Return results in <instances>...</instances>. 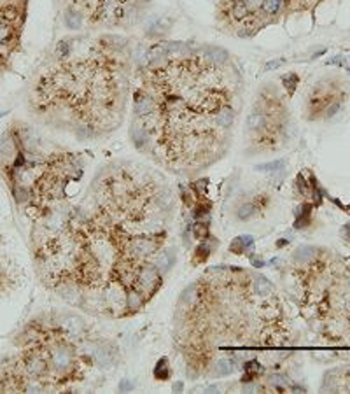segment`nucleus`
<instances>
[{
	"mask_svg": "<svg viewBox=\"0 0 350 394\" xmlns=\"http://www.w3.org/2000/svg\"><path fill=\"white\" fill-rule=\"evenodd\" d=\"M235 117H237V111L233 105L224 104L217 109V113H214L210 121L212 125L219 130V132H230L235 125Z\"/></svg>",
	"mask_w": 350,
	"mask_h": 394,
	"instance_id": "obj_1",
	"label": "nucleus"
},
{
	"mask_svg": "<svg viewBox=\"0 0 350 394\" xmlns=\"http://www.w3.org/2000/svg\"><path fill=\"white\" fill-rule=\"evenodd\" d=\"M270 119L271 117L268 116V114L261 113V111H252V113L247 116V121H245L247 130H249L250 133H254V135H258V133H261L266 126L270 125Z\"/></svg>",
	"mask_w": 350,
	"mask_h": 394,
	"instance_id": "obj_2",
	"label": "nucleus"
},
{
	"mask_svg": "<svg viewBox=\"0 0 350 394\" xmlns=\"http://www.w3.org/2000/svg\"><path fill=\"white\" fill-rule=\"evenodd\" d=\"M63 23L67 28L79 30V28H82V25H84V14H82V11H81L77 5L70 4L69 7L65 9Z\"/></svg>",
	"mask_w": 350,
	"mask_h": 394,
	"instance_id": "obj_3",
	"label": "nucleus"
},
{
	"mask_svg": "<svg viewBox=\"0 0 350 394\" xmlns=\"http://www.w3.org/2000/svg\"><path fill=\"white\" fill-rule=\"evenodd\" d=\"M21 18V9L18 4H12V2H4L0 5V20L5 21V23L12 25L18 23Z\"/></svg>",
	"mask_w": 350,
	"mask_h": 394,
	"instance_id": "obj_4",
	"label": "nucleus"
},
{
	"mask_svg": "<svg viewBox=\"0 0 350 394\" xmlns=\"http://www.w3.org/2000/svg\"><path fill=\"white\" fill-rule=\"evenodd\" d=\"M273 284H271L268 279L261 277V275H256L252 281V293L258 294L261 298H271L273 296Z\"/></svg>",
	"mask_w": 350,
	"mask_h": 394,
	"instance_id": "obj_5",
	"label": "nucleus"
},
{
	"mask_svg": "<svg viewBox=\"0 0 350 394\" xmlns=\"http://www.w3.org/2000/svg\"><path fill=\"white\" fill-rule=\"evenodd\" d=\"M145 302H147L145 296L140 291L135 289V287L126 291V309H128V312H137V310H140L142 307L145 305Z\"/></svg>",
	"mask_w": 350,
	"mask_h": 394,
	"instance_id": "obj_6",
	"label": "nucleus"
},
{
	"mask_svg": "<svg viewBox=\"0 0 350 394\" xmlns=\"http://www.w3.org/2000/svg\"><path fill=\"white\" fill-rule=\"evenodd\" d=\"M230 14L233 16V20L243 21V20H249L250 14H254V12L250 11L249 5H247L243 0H240V2H235V4H231Z\"/></svg>",
	"mask_w": 350,
	"mask_h": 394,
	"instance_id": "obj_7",
	"label": "nucleus"
},
{
	"mask_svg": "<svg viewBox=\"0 0 350 394\" xmlns=\"http://www.w3.org/2000/svg\"><path fill=\"white\" fill-rule=\"evenodd\" d=\"M315 253L317 251L314 249V247H299L298 251H296V256H294V259L299 263V265H308V263H312L315 259Z\"/></svg>",
	"mask_w": 350,
	"mask_h": 394,
	"instance_id": "obj_8",
	"label": "nucleus"
},
{
	"mask_svg": "<svg viewBox=\"0 0 350 394\" xmlns=\"http://www.w3.org/2000/svg\"><path fill=\"white\" fill-rule=\"evenodd\" d=\"M233 363H235L233 359H219V361L212 366V371L217 375V377H222V375H230L231 371L235 370Z\"/></svg>",
	"mask_w": 350,
	"mask_h": 394,
	"instance_id": "obj_9",
	"label": "nucleus"
},
{
	"mask_svg": "<svg viewBox=\"0 0 350 394\" xmlns=\"http://www.w3.org/2000/svg\"><path fill=\"white\" fill-rule=\"evenodd\" d=\"M282 7V0H263L259 9L265 16H275Z\"/></svg>",
	"mask_w": 350,
	"mask_h": 394,
	"instance_id": "obj_10",
	"label": "nucleus"
},
{
	"mask_svg": "<svg viewBox=\"0 0 350 394\" xmlns=\"http://www.w3.org/2000/svg\"><path fill=\"white\" fill-rule=\"evenodd\" d=\"M12 39H14V28L9 23L0 20V46L11 44Z\"/></svg>",
	"mask_w": 350,
	"mask_h": 394,
	"instance_id": "obj_11",
	"label": "nucleus"
},
{
	"mask_svg": "<svg viewBox=\"0 0 350 394\" xmlns=\"http://www.w3.org/2000/svg\"><path fill=\"white\" fill-rule=\"evenodd\" d=\"M256 212H258V210H256V205H254V203H243V205L238 207L237 217L240 221H245V219H250Z\"/></svg>",
	"mask_w": 350,
	"mask_h": 394,
	"instance_id": "obj_12",
	"label": "nucleus"
},
{
	"mask_svg": "<svg viewBox=\"0 0 350 394\" xmlns=\"http://www.w3.org/2000/svg\"><path fill=\"white\" fill-rule=\"evenodd\" d=\"M284 169V161L277 160V161H271V163H265V165H258L256 170H263V172H278V170Z\"/></svg>",
	"mask_w": 350,
	"mask_h": 394,
	"instance_id": "obj_13",
	"label": "nucleus"
},
{
	"mask_svg": "<svg viewBox=\"0 0 350 394\" xmlns=\"http://www.w3.org/2000/svg\"><path fill=\"white\" fill-rule=\"evenodd\" d=\"M340 109H342V100L338 98V100H333L326 109H324V114H322V116L326 117V119H327V117H333L334 114L338 113Z\"/></svg>",
	"mask_w": 350,
	"mask_h": 394,
	"instance_id": "obj_14",
	"label": "nucleus"
},
{
	"mask_svg": "<svg viewBox=\"0 0 350 394\" xmlns=\"http://www.w3.org/2000/svg\"><path fill=\"white\" fill-rule=\"evenodd\" d=\"M70 55V42L69 40H60L56 46V56L67 58Z\"/></svg>",
	"mask_w": 350,
	"mask_h": 394,
	"instance_id": "obj_15",
	"label": "nucleus"
},
{
	"mask_svg": "<svg viewBox=\"0 0 350 394\" xmlns=\"http://www.w3.org/2000/svg\"><path fill=\"white\" fill-rule=\"evenodd\" d=\"M209 254H210V247L207 246V244L200 246V247H198V249H196V257H194V263L205 261L207 257H209Z\"/></svg>",
	"mask_w": 350,
	"mask_h": 394,
	"instance_id": "obj_16",
	"label": "nucleus"
},
{
	"mask_svg": "<svg viewBox=\"0 0 350 394\" xmlns=\"http://www.w3.org/2000/svg\"><path fill=\"white\" fill-rule=\"evenodd\" d=\"M193 237L198 238V240L205 238L207 237V225H203V223H194L193 225Z\"/></svg>",
	"mask_w": 350,
	"mask_h": 394,
	"instance_id": "obj_17",
	"label": "nucleus"
},
{
	"mask_svg": "<svg viewBox=\"0 0 350 394\" xmlns=\"http://www.w3.org/2000/svg\"><path fill=\"white\" fill-rule=\"evenodd\" d=\"M284 83H286V88L289 86V93L293 95V91L296 89V84H298V76H294V74H287V76H284Z\"/></svg>",
	"mask_w": 350,
	"mask_h": 394,
	"instance_id": "obj_18",
	"label": "nucleus"
},
{
	"mask_svg": "<svg viewBox=\"0 0 350 394\" xmlns=\"http://www.w3.org/2000/svg\"><path fill=\"white\" fill-rule=\"evenodd\" d=\"M243 2H245L247 5H249V9L250 11H256V9H259V5H261V2L263 0H243Z\"/></svg>",
	"mask_w": 350,
	"mask_h": 394,
	"instance_id": "obj_19",
	"label": "nucleus"
},
{
	"mask_svg": "<svg viewBox=\"0 0 350 394\" xmlns=\"http://www.w3.org/2000/svg\"><path fill=\"white\" fill-rule=\"evenodd\" d=\"M284 61H286V60H275V61H268V63H266V67H265V69H266V70L278 69V67H280V65L284 63Z\"/></svg>",
	"mask_w": 350,
	"mask_h": 394,
	"instance_id": "obj_20",
	"label": "nucleus"
},
{
	"mask_svg": "<svg viewBox=\"0 0 350 394\" xmlns=\"http://www.w3.org/2000/svg\"><path fill=\"white\" fill-rule=\"evenodd\" d=\"M230 2H231V4H235V2H240V0H230Z\"/></svg>",
	"mask_w": 350,
	"mask_h": 394,
	"instance_id": "obj_21",
	"label": "nucleus"
},
{
	"mask_svg": "<svg viewBox=\"0 0 350 394\" xmlns=\"http://www.w3.org/2000/svg\"><path fill=\"white\" fill-rule=\"evenodd\" d=\"M140 2H151V0H140Z\"/></svg>",
	"mask_w": 350,
	"mask_h": 394,
	"instance_id": "obj_22",
	"label": "nucleus"
}]
</instances>
